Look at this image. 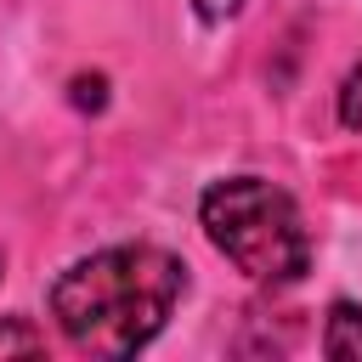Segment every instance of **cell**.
Instances as JSON below:
<instances>
[{"label": "cell", "mask_w": 362, "mask_h": 362, "mask_svg": "<svg viewBox=\"0 0 362 362\" xmlns=\"http://www.w3.org/2000/svg\"><path fill=\"white\" fill-rule=\"evenodd\" d=\"M198 221L209 243L260 288H288L311 272V238L283 187L266 175H226L204 192Z\"/></svg>", "instance_id": "cell-2"}, {"label": "cell", "mask_w": 362, "mask_h": 362, "mask_svg": "<svg viewBox=\"0 0 362 362\" xmlns=\"http://www.w3.org/2000/svg\"><path fill=\"white\" fill-rule=\"evenodd\" d=\"M322 356H334V362H356V356H362V305H351V300H334V305H328Z\"/></svg>", "instance_id": "cell-3"}, {"label": "cell", "mask_w": 362, "mask_h": 362, "mask_svg": "<svg viewBox=\"0 0 362 362\" xmlns=\"http://www.w3.org/2000/svg\"><path fill=\"white\" fill-rule=\"evenodd\" d=\"M187 266L158 243H113L74 260L51 283V317L85 356H136L170 322Z\"/></svg>", "instance_id": "cell-1"}, {"label": "cell", "mask_w": 362, "mask_h": 362, "mask_svg": "<svg viewBox=\"0 0 362 362\" xmlns=\"http://www.w3.org/2000/svg\"><path fill=\"white\" fill-rule=\"evenodd\" d=\"M339 124L345 130H362V62L345 74V85H339Z\"/></svg>", "instance_id": "cell-5"}, {"label": "cell", "mask_w": 362, "mask_h": 362, "mask_svg": "<svg viewBox=\"0 0 362 362\" xmlns=\"http://www.w3.org/2000/svg\"><path fill=\"white\" fill-rule=\"evenodd\" d=\"M102 102H107V79H102V74H79V79H74V107H90V113H96Z\"/></svg>", "instance_id": "cell-6"}, {"label": "cell", "mask_w": 362, "mask_h": 362, "mask_svg": "<svg viewBox=\"0 0 362 362\" xmlns=\"http://www.w3.org/2000/svg\"><path fill=\"white\" fill-rule=\"evenodd\" d=\"M0 272H6V260H0Z\"/></svg>", "instance_id": "cell-8"}, {"label": "cell", "mask_w": 362, "mask_h": 362, "mask_svg": "<svg viewBox=\"0 0 362 362\" xmlns=\"http://www.w3.org/2000/svg\"><path fill=\"white\" fill-rule=\"evenodd\" d=\"M45 351V334L23 317H0V356H40Z\"/></svg>", "instance_id": "cell-4"}, {"label": "cell", "mask_w": 362, "mask_h": 362, "mask_svg": "<svg viewBox=\"0 0 362 362\" xmlns=\"http://www.w3.org/2000/svg\"><path fill=\"white\" fill-rule=\"evenodd\" d=\"M192 11H198L204 23H226V17L243 11V0H192Z\"/></svg>", "instance_id": "cell-7"}]
</instances>
